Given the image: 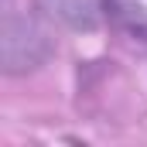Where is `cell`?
<instances>
[{"label": "cell", "mask_w": 147, "mask_h": 147, "mask_svg": "<svg viewBox=\"0 0 147 147\" xmlns=\"http://www.w3.org/2000/svg\"><path fill=\"white\" fill-rule=\"evenodd\" d=\"M38 7L51 21H58L72 31H92L103 17L106 3H99V0H38Z\"/></svg>", "instance_id": "cell-2"}, {"label": "cell", "mask_w": 147, "mask_h": 147, "mask_svg": "<svg viewBox=\"0 0 147 147\" xmlns=\"http://www.w3.org/2000/svg\"><path fill=\"white\" fill-rule=\"evenodd\" d=\"M103 3L123 31L147 41V0H103Z\"/></svg>", "instance_id": "cell-3"}, {"label": "cell", "mask_w": 147, "mask_h": 147, "mask_svg": "<svg viewBox=\"0 0 147 147\" xmlns=\"http://www.w3.org/2000/svg\"><path fill=\"white\" fill-rule=\"evenodd\" d=\"M51 55V38L48 28L34 14L10 7L0 24V65L7 75H24L34 72L48 62Z\"/></svg>", "instance_id": "cell-1"}]
</instances>
